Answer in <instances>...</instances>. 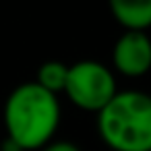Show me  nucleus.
I'll use <instances>...</instances> for the list:
<instances>
[{
    "instance_id": "f257e3e1",
    "label": "nucleus",
    "mask_w": 151,
    "mask_h": 151,
    "mask_svg": "<svg viewBox=\"0 0 151 151\" xmlns=\"http://www.w3.org/2000/svg\"><path fill=\"white\" fill-rule=\"evenodd\" d=\"M60 116L58 95L42 89L35 81L23 83L11 91L4 104L6 139L17 143L23 151H40L54 141Z\"/></svg>"
},
{
    "instance_id": "f03ea898",
    "label": "nucleus",
    "mask_w": 151,
    "mask_h": 151,
    "mask_svg": "<svg viewBox=\"0 0 151 151\" xmlns=\"http://www.w3.org/2000/svg\"><path fill=\"white\" fill-rule=\"evenodd\" d=\"M97 134L112 151H151V95L118 91L97 112Z\"/></svg>"
},
{
    "instance_id": "7ed1b4c3",
    "label": "nucleus",
    "mask_w": 151,
    "mask_h": 151,
    "mask_svg": "<svg viewBox=\"0 0 151 151\" xmlns=\"http://www.w3.org/2000/svg\"><path fill=\"white\" fill-rule=\"evenodd\" d=\"M79 110L99 112L116 93L114 73L97 60H79L68 66L66 85L62 91Z\"/></svg>"
},
{
    "instance_id": "20e7f679",
    "label": "nucleus",
    "mask_w": 151,
    "mask_h": 151,
    "mask_svg": "<svg viewBox=\"0 0 151 151\" xmlns=\"http://www.w3.org/2000/svg\"><path fill=\"white\" fill-rule=\"evenodd\" d=\"M112 64L124 77H143L151 70V37L147 31H124L112 50Z\"/></svg>"
},
{
    "instance_id": "39448f33",
    "label": "nucleus",
    "mask_w": 151,
    "mask_h": 151,
    "mask_svg": "<svg viewBox=\"0 0 151 151\" xmlns=\"http://www.w3.org/2000/svg\"><path fill=\"white\" fill-rule=\"evenodd\" d=\"M108 4L126 31H147L151 27V0H108Z\"/></svg>"
},
{
    "instance_id": "423d86ee",
    "label": "nucleus",
    "mask_w": 151,
    "mask_h": 151,
    "mask_svg": "<svg viewBox=\"0 0 151 151\" xmlns=\"http://www.w3.org/2000/svg\"><path fill=\"white\" fill-rule=\"evenodd\" d=\"M66 77H68V66H66L64 62H60V60H48V62H44V64L37 68L35 83H37L42 89H46V91L58 95V93L64 91Z\"/></svg>"
},
{
    "instance_id": "0eeeda50",
    "label": "nucleus",
    "mask_w": 151,
    "mask_h": 151,
    "mask_svg": "<svg viewBox=\"0 0 151 151\" xmlns=\"http://www.w3.org/2000/svg\"><path fill=\"white\" fill-rule=\"evenodd\" d=\"M40 151H81L79 145H75L73 141H50L48 145H44Z\"/></svg>"
},
{
    "instance_id": "6e6552de",
    "label": "nucleus",
    "mask_w": 151,
    "mask_h": 151,
    "mask_svg": "<svg viewBox=\"0 0 151 151\" xmlns=\"http://www.w3.org/2000/svg\"><path fill=\"white\" fill-rule=\"evenodd\" d=\"M0 151H23L17 143H13L11 139H4V143L0 145Z\"/></svg>"
},
{
    "instance_id": "1a4fd4ad",
    "label": "nucleus",
    "mask_w": 151,
    "mask_h": 151,
    "mask_svg": "<svg viewBox=\"0 0 151 151\" xmlns=\"http://www.w3.org/2000/svg\"><path fill=\"white\" fill-rule=\"evenodd\" d=\"M149 95H151V93H149Z\"/></svg>"
}]
</instances>
